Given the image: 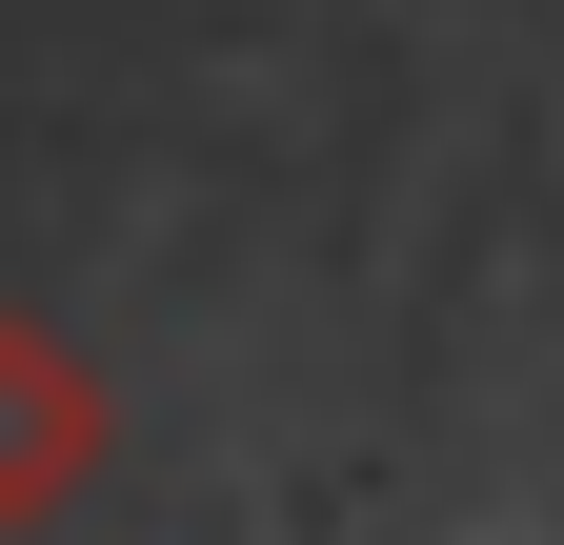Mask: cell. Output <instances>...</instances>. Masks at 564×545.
Listing matches in <instances>:
<instances>
[{"label":"cell","instance_id":"cell-1","mask_svg":"<svg viewBox=\"0 0 564 545\" xmlns=\"http://www.w3.org/2000/svg\"><path fill=\"white\" fill-rule=\"evenodd\" d=\"M101 445H121L101 364L61 344V323H21V303H0V525H61V505L101 485Z\"/></svg>","mask_w":564,"mask_h":545}]
</instances>
